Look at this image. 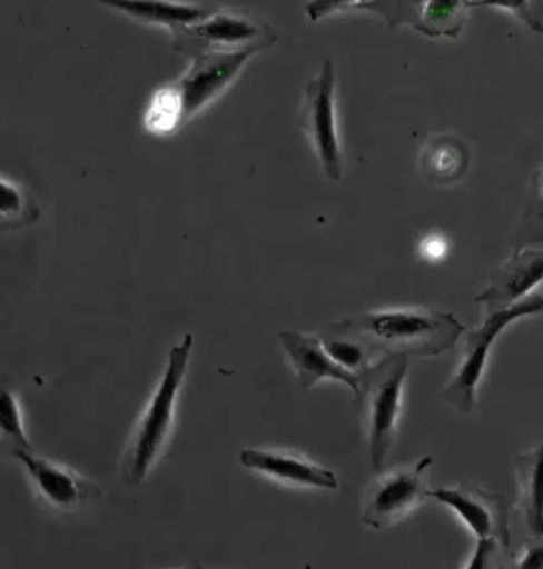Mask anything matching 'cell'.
<instances>
[{
  "label": "cell",
  "mask_w": 543,
  "mask_h": 569,
  "mask_svg": "<svg viewBox=\"0 0 543 569\" xmlns=\"http://www.w3.org/2000/svg\"><path fill=\"white\" fill-rule=\"evenodd\" d=\"M373 353L395 357H437L460 341L465 328L448 312L432 309H391L343 320Z\"/></svg>",
  "instance_id": "obj_1"
},
{
  "label": "cell",
  "mask_w": 543,
  "mask_h": 569,
  "mask_svg": "<svg viewBox=\"0 0 543 569\" xmlns=\"http://www.w3.org/2000/svg\"><path fill=\"white\" fill-rule=\"evenodd\" d=\"M194 336L186 335L168 355V366L162 375L149 406L129 438L127 452L121 460V479L129 486H139L146 480L155 460L171 433L174 410L190 363Z\"/></svg>",
  "instance_id": "obj_2"
},
{
  "label": "cell",
  "mask_w": 543,
  "mask_h": 569,
  "mask_svg": "<svg viewBox=\"0 0 543 569\" xmlns=\"http://www.w3.org/2000/svg\"><path fill=\"white\" fill-rule=\"evenodd\" d=\"M408 358L383 355L378 363L361 376L358 406L367 430L372 465L378 472L383 471L397 435Z\"/></svg>",
  "instance_id": "obj_3"
},
{
  "label": "cell",
  "mask_w": 543,
  "mask_h": 569,
  "mask_svg": "<svg viewBox=\"0 0 543 569\" xmlns=\"http://www.w3.org/2000/svg\"><path fill=\"white\" fill-rule=\"evenodd\" d=\"M177 53L197 58L210 53H261L278 42L272 24L243 12L210 13L205 20L172 32Z\"/></svg>",
  "instance_id": "obj_4"
},
{
  "label": "cell",
  "mask_w": 543,
  "mask_h": 569,
  "mask_svg": "<svg viewBox=\"0 0 543 569\" xmlns=\"http://www.w3.org/2000/svg\"><path fill=\"white\" fill-rule=\"evenodd\" d=\"M543 312L542 295H532L509 306V308L490 310V316L482 327L468 332L456 375L445 388V398L461 413H471L475 408L476 386L486 368L487 355L501 332L513 321L526 316Z\"/></svg>",
  "instance_id": "obj_5"
},
{
  "label": "cell",
  "mask_w": 543,
  "mask_h": 569,
  "mask_svg": "<svg viewBox=\"0 0 543 569\" xmlns=\"http://www.w3.org/2000/svg\"><path fill=\"white\" fill-rule=\"evenodd\" d=\"M300 124L325 177L332 182H339L343 179L345 160L339 139L334 62L325 61L320 72L306 84Z\"/></svg>",
  "instance_id": "obj_6"
},
{
  "label": "cell",
  "mask_w": 543,
  "mask_h": 569,
  "mask_svg": "<svg viewBox=\"0 0 543 569\" xmlns=\"http://www.w3.org/2000/svg\"><path fill=\"white\" fill-rule=\"evenodd\" d=\"M432 463V457H423L389 471H379L362 497L364 523L382 530L416 509L431 491L427 489V475Z\"/></svg>",
  "instance_id": "obj_7"
},
{
  "label": "cell",
  "mask_w": 543,
  "mask_h": 569,
  "mask_svg": "<svg viewBox=\"0 0 543 569\" xmlns=\"http://www.w3.org/2000/svg\"><path fill=\"white\" fill-rule=\"evenodd\" d=\"M254 57L255 53L250 51H241L191 58L187 72L169 83L179 101L184 124L213 106L235 83L247 62Z\"/></svg>",
  "instance_id": "obj_8"
},
{
  "label": "cell",
  "mask_w": 543,
  "mask_h": 569,
  "mask_svg": "<svg viewBox=\"0 0 543 569\" xmlns=\"http://www.w3.org/2000/svg\"><path fill=\"white\" fill-rule=\"evenodd\" d=\"M428 497L450 506L468 525L478 539H491L501 547H509L507 502L501 495L461 486L457 489H435Z\"/></svg>",
  "instance_id": "obj_9"
},
{
  "label": "cell",
  "mask_w": 543,
  "mask_h": 569,
  "mask_svg": "<svg viewBox=\"0 0 543 569\" xmlns=\"http://www.w3.org/2000/svg\"><path fill=\"white\" fill-rule=\"evenodd\" d=\"M13 457L24 465L37 493L55 511H77L85 501L93 500L101 495V490L95 483L88 482L69 469L36 457L29 450L14 449Z\"/></svg>",
  "instance_id": "obj_10"
},
{
  "label": "cell",
  "mask_w": 543,
  "mask_h": 569,
  "mask_svg": "<svg viewBox=\"0 0 543 569\" xmlns=\"http://www.w3.org/2000/svg\"><path fill=\"white\" fill-rule=\"evenodd\" d=\"M543 282V249L526 247L515 250L504 264L498 266L490 284L475 298L487 310L509 308Z\"/></svg>",
  "instance_id": "obj_11"
},
{
  "label": "cell",
  "mask_w": 543,
  "mask_h": 569,
  "mask_svg": "<svg viewBox=\"0 0 543 569\" xmlns=\"http://www.w3.org/2000/svg\"><path fill=\"white\" fill-rule=\"evenodd\" d=\"M279 339L303 388H313L320 380L334 379L349 387L357 397L361 376L336 363L325 350L323 339L297 331H280Z\"/></svg>",
  "instance_id": "obj_12"
},
{
  "label": "cell",
  "mask_w": 543,
  "mask_h": 569,
  "mask_svg": "<svg viewBox=\"0 0 543 569\" xmlns=\"http://www.w3.org/2000/svg\"><path fill=\"white\" fill-rule=\"evenodd\" d=\"M96 2L138 23L166 28L171 34L177 29L205 20L217 10L216 7L186 2V0H96Z\"/></svg>",
  "instance_id": "obj_13"
},
{
  "label": "cell",
  "mask_w": 543,
  "mask_h": 569,
  "mask_svg": "<svg viewBox=\"0 0 543 569\" xmlns=\"http://www.w3.org/2000/svg\"><path fill=\"white\" fill-rule=\"evenodd\" d=\"M239 460L243 467L295 486L327 490H336L339 487L338 479L330 469L275 450L246 449L243 450Z\"/></svg>",
  "instance_id": "obj_14"
},
{
  "label": "cell",
  "mask_w": 543,
  "mask_h": 569,
  "mask_svg": "<svg viewBox=\"0 0 543 569\" xmlns=\"http://www.w3.org/2000/svg\"><path fill=\"white\" fill-rule=\"evenodd\" d=\"M471 164V153L463 139L453 134L428 137L419 150V171L435 184L461 182Z\"/></svg>",
  "instance_id": "obj_15"
},
{
  "label": "cell",
  "mask_w": 543,
  "mask_h": 569,
  "mask_svg": "<svg viewBox=\"0 0 543 569\" xmlns=\"http://www.w3.org/2000/svg\"><path fill=\"white\" fill-rule=\"evenodd\" d=\"M520 509L532 538L543 541V445L516 458Z\"/></svg>",
  "instance_id": "obj_16"
},
{
  "label": "cell",
  "mask_w": 543,
  "mask_h": 569,
  "mask_svg": "<svg viewBox=\"0 0 543 569\" xmlns=\"http://www.w3.org/2000/svg\"><path fill=\"white\" fill-rule=\"evenodd\" d=\"M320 339L327 353L347 371L362 376L371 368V360L375 353L367 343L347 331L343 321L332 325Z\"/></svg>",
  "instance_id": "obj_17"
},
{
  "label": "cell",
  "mask_w": 543,
  "mask_h": 569,
  "mask_svg": "<svg viewBox=\"0 0 543 569\" xmlns=\"http://www.w3.org/2000/svg\"><path fill=\"white\" fill-rule=\"evenodd\" d=\"M472 0H428L421 20V34L456 39L467 21Z\"/></svg>",
  "instance_id": "obj_18"
},
{
  "label": "cell",
  "mask_w": 543,
  "mask_h": 569,
  "mask_svg": "<svg viewBox=\"0 0 543 569\" xmlns=\"http://www.w3.org/2000/svg\"><path fill=\"white\" fill-rule=\"evenodd\" d=\"M0 217H2L3 231H18V229L34 223L39 218V209L23 187L3 179Z\"/></svg>",
  "instance_id": "obj_19"
},
{
  "label": "cell",
  "mask_w": 543,
  "mask_h": 569,
  "mask_svg": "<svg viewBox=\"0 0 543 569\" xmlns=\"http://www.w3.org/2000/svg\"><path fill=\"white\" fill-rule=\"evenodd\" d=\"M427 2L428 0H372L358 7V10L378 14L393 29L409 26L419 32L424 7Z\"/></svg>",
  "instance_id": "obj_20"
},
{
  "label": "cell",
  "mask_w": 543,
  "mask_h": 569,
  "mask_svg": "<svg viewBox=\"0 0 543 569\" xmlns=\"http://www.w3.org/2000/svg\"><path fill=\"white\" fill-rule=\"evenodd\" d=\"M0 425H2L3 438L9 439L14 449L32 452L31 442L26 436L23 416H21L20 402L13 393L3 388L0 399Z\"/></svg>",
  "instance_id": "obj_21"
},
{
  "label": "cell",
  "mask_w": 543,
  "mask_h": 569,
  "mask_svg": "<svg viewBox=\"0 0 543 569\" xmlns=\"http://www.w3.org/2000/svg\"><path fill=\"white\" fill-rule=\"evenodd\" d=\"M474 7H496L519 18L535 34H543V0H472Z\"/></svg>",
  "instance_id": "obj_22"
},
{
  "label": "cell",
  "mask_w": 543,
  "mask_h": 569,
  "mask_svg": "<svg viewBox=\"0 0 543 569\" xmlns=\"http://www.w3.org/2000/svg\"><path fill=\"white\" fill-rule=\"evenodd\" d=\"M526 247L543 249V206L531 196L519 231L513 239V249L521 250Z\"/></svg>",
  "instance_id": "obj_23"
},
{
  "label": "cell",
  "mask_w": 543,
  "mask_h": 569,
  "mask_svg": "<svg viewBox=\"0 0 543 569\" xmlns=\"http://www.w3.org/2000/svg\"><path fill=\"white\" fill-rule=\"evenodd\" d=\"M358 3H361V0H309L308 6H306V17L316 23V21L324 20V18L332 17V14L357 9Z\"/></svg>",
  "instance_id": "obj_24"
},
{
  "label": "cell",
  "mask_w": 543,
  "mask_h": 569,
  "mask_svg": "<svg viewBox=\"0 0 543 569\" xmlns=\"http://www.w3.org/2000/svg\"><path fill=\"white\" fill-rule=\"evenodd\" d=\"M497 547L501 546H498L496 541H491V539H478V546H476L474 557H472L471 563H468L467 568H486L487 560L494 556Z\"/></svg>",
  "instance_id": "obj_25"
},
{
  "label": "cell",
  "mask_w": 543,
  "mask_h": 569,
  "mask_svg": "<svg viewBox=\"0 0 543 569\" xmlns=\"http://www.w3.org/2000/svg\"><path fill=\"white\" fill-rule=\"evenodd\" d=\"M519 568L523 569H543V542L539 539L537 545L531 546L530 549L521 557Z\"/></svg>",
  "instance_id": "obj_26"
},
{
  "label": "cell",
  "mask_w": 543,
  "mask_h": 569,
  "mask_svg": "<svg viewBox=\"0 0 543 569\" xmlns=\"http://www.w3.org/2000/svg\"><path fill=\"white\" fill-rule=\"evenodd\" d=\"M531 198L543 206V166H541V169L534 176V180H532Z\"/></svg>",
  "instance_id": "obj_27"
},
{
  "label": "cell",
  "mask_w": 543,
  "mask_h": 569,
  "mask_svg": "<svg viewBox=\"0 0 543 569\" xmlns=\"http://www.w3.org/2000/svg\"><path fill=\"white\" fill-rule=\"evenodd\" d=\"M372 2V0H361V3H358V7L364 6V3ZM357 7V9H358Z\"/></svg>",
  "instance_id": "obj_28"
}]
</instances>
